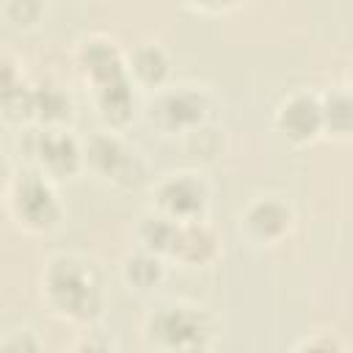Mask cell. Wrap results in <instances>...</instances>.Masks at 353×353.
<instances>
[{"label":"cell","mask_w":353,"mask_h":353,"mask_svg":"<svg viewBox=\"0 0 353 353\" xmlns=\"http://www.w3.org/2000/svg\"><path fill=\"white\" fill-rule=\"evenodd\" d=\"M143 234H146V240H149V245H157V248H163V245H168V243H176V232H174L171 226H165L163 221H154V223H146V229H143Z\"/></svg>","instance_id":"15"},{"label":"cell","mask_w":353,"mask_h":353,"mask_svg":"<svg viewBox=\"0 0 353 353\" xmlns=\"http://www.w3.org/2000/svg\"><path fill=\"white\" fill-rule=\"evenodd\" d=\"M176 248H179L188 259H204V256L210 254V248H212V237H210L204 229L190 226V229H185V232L176 234Z\"/></svg>","instance_id":"8"},{"label":"cell","mask_w":353,"mask_h":353,"mask_svg":"<svg viewBox=\"0 0 353 353\" xmlns=\"http://www.w3.org/2000/svg\"><path fill=\"white\" fill-rule=\"evenodd\" d=\"M135 69H138V74L143 80H160L165 74V61H163V55L157 50H143L135 58Z\"/></svg>","instance_id":"14"},{"label":"cell","mask_w":353,"mask_h":353,"mask_svg":"<svg viewBox=\"0 0 353 353\" xmlns=\"http://www.w3.org/2000/svg\"><path fill=\"white\" fill-rule=\"evenodd\" d=\"M163 201L174 212H193L201 204V188L196 182H190V179H176V182L165 185Z\"/></svg>","instance_id":"5"},{"label":"cell","mask_w":353,"mask_h":353,"mask_svg":"<svg viewBox=\"0 0 353 353\" xmlns=\"http://www.w3.org/2000/svg\"><path fill=\"white\" fill-rule=\"evenodd\" d=\"M325 119L336 130H350L353 127V102L347 97H331L325 105Z\"/></svg>","instance_id":"13"},{"label":"cell","mask_w":353,"mask_h":353,"mask_svg":"<svg viewBox=\"0 0 353 353\" xmlns=\"http://www.w3.org/2000/svg\"><path fill=\"white\" fill-rule=\"evenodd\" d=\"M165 110H168L171 121H179V124L196 121L199 113H201V99H196L193 94H176L165 102Z\"/></svg>","instance_id":"12"},{"label":"cell","mask_w":353,"mask_h":353,"mask_svg":"<svg viewBox=\"0 0 353 353\" xmlns=\"http://www.w3.org/2000/svg\"><path fill=\"white\" fill-rule=\"evenodd\" d=\"M102 108H105V113L113 116V119H124V116H127V110H130V91H127V85L121 83V77L113 80V83H105Z\"/></svg>","instance_id":"11"},{"label":"cell","mask_w":353,"mask_h":353,"mask_svg":"<svg viewBox=\"0 0 353 353\" xmlns=\"http://www.w3.org/2000/svg\"><path fill=\"white\" fill-rule=\"evenodd\" d=\"M320 116H323L320 108H317L312 99L301 97V99H292V102L284 108L281 124H284V130H287L292 138H306V135H312V132L317 130Z\"/></svg>","instance_id":"4"},{"label":"cell","mask_w":353,"mask_h":353,"mask_svg":"<svg viewBox=\"0 0 353 353\" xmlns=\"http://www.w3.org/2000/svg\"><path fill=\"white\" fill-rule=\"evenodd\" d=\"M284 221H287V212H284L279 204H273V201H265V204H259V207L251 212V223H254V229L262 232V234H276V232H281V229H284Z\"/></svg>","instance_id":"10"},{"label":"cell","mask_w":353,"mask_h":353,"mask_svg":"<svg viewBox=\"0 0 353 353\" xmlns=\"http://www.w3.org/2000/svg\"><path fill=\"white\" fill-rule=\"evenodd\" d=\"M39 11V3L36 0H11V17L19 19V22H30Z\"/></svg>","instance_id":"18"},{"label":"cell","mask_w":353,"mask_h":353,"mask_svg":"<svg viewBox=\"0 0 353 353\" xmlns=\"http://www.w3.org/2000/svg\"><path fill=\"white\" fill-rule=\"evenodd\" d=\"M41 160L55 171H69L74 165V143L63 135L41 138Z\"/></svg>","instance_id":"6"},{"label":"cell","mask_w":353,"mask_h":353,"mask_svg":"<svg viewBox=\"0 0 353 353\" xmlns=\"http://www.w3.org/2000/svg\"><path fill=\"white\" fill-rule=\"evenodd\" d=\"M19 212L30 221V223H50L55 218V201L52 193L39 182V179H28L19 188Z\"/></svg>","instance_id":"3"},{"label":"cell","mask_w":353,"mask_h":353,"mask_svg":"<svg viewBox=\"0 0 353 353\" xmlns=\"http://www.w3.org/2000/svg\"><path fill=\"white\" fill-rule=\"evenodd\" d=\"M50 290L55 301L74 312V314H91L97 309V287L91 276L77 268L74 262H58L50 273Z\"/></svg>","instance_id":"1"},{"label":"cell","mask_w":353,"mask_h":353,"mask_svg":"<svg viewBox=\"0 0 353 353\" xmlns=\"http://www.w3.org/2000/svg\"><path fill=\"white\" fill-rule=\"evenodd\" d=\"M130 279L138 281V284H149L157 279V262L152 259H135L132 268H130Z\"/></svg>","instance_id":"16"},{"label":"cell","mask_w":353,"mask_h":353,"mask_svg":"<svg viewBox=\"0 0 353 353\" xmlns=\"http://www.w3.org/2000/svg\"><path fill=\"white\" fill-rule=\"evenodd\" d=\"M85 63L97 80H102V83L119 80V58L108 44H91L85 52Z\"/></svg>","instance_id":"7"},{"label":"cell","mask_w":353,"mask_h":353,"mask_svg":"<svg viewBox=\"0 0 353 353\" xmlns=\"http://www.w3.org/2000/svg\"><path fill=\"white\" fill-rule=\"evenodd\" d=\"M91 154H94L97 165H99V168H105L108 174H110V171H113V174H121V165H127V163H130V157L121 152V146H119L116 141H108V138L97 141V143H94V149H91Z\"/></svg>","instance_id":"9"},{"label":"cell","mask_w":353,"mask_h":353,"mask_svg":"<svg viewBox=\"0 0 353 353\" xmlns=\"http://www.w3.org/2000/svg\"><path fill=\"white\" fill-rule=\"evenodd\" d=\"M36 102H39L44 116H63V110H66L63 97H58L55 91H44L41 97H36Z\"/></svg>","instance_id":"17"},{"label":"cell","mask_w":353,"mask_h":353,"mask_svg":"<svg viewBox=\"0 0 353 353\" xmlns=\"http://www.w3.org/2000/svg\"><path fill=\"white\" fill-rule=\"evenodd\" d=\"M157 328H160V334L171 342V345H179V347H185V345H199L201 342V320L196 317V314H190V312H165V314H160V320H157Z\"/></svg>","instance_id":"2"},{"label":"cell","mask_w":353,"mask_h":353,"mask_svg":"<svg viewBox=\"0 0 353 353\" xmlns=\"http://www.w3.org/2000/svg\"><path fill=\"white\" fill-rule=\"evenodd\" d=\"M204 3H221V0H204Z\"/></svg>","instance_id":"19"}]
</instances>
